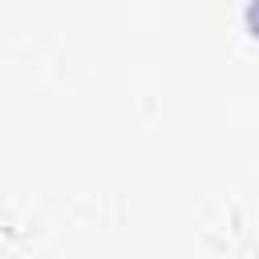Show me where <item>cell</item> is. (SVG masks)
<instances>
[{"instance_id":"obj_1","label":"cell","mask_w":259,"mask_h":259,"mask_svg":"<svg viewBox=\"0 0 259 259\" xmlns=\"http://www.w3.org/2000/svg\"><path fill=\"white\" fill-rule=\"evenodd\" d=\"M251 28H255V32H259V0H255V4H251Z\"/></svg>"}]
</instances>
